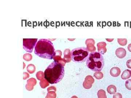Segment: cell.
I'll return each mask as SVG.
<instances>
[{
    "label": "cell",
    "instance_id": "23",
    "mask_svg": "<svg viewBox=\"0 0 131 98\" xmlns=\"http://www.w3.org/2000/svg\"><path fill=\"white\" fill-rule=\"evenodd\" d=\"M128 50L130 51V52H131V44H129L128 45Z\"/></svg>",
    "mask_w": 131,
    "mask_h": 98
},
{
    "label": "cell",
    "instance_id": "16",
    "mask_svg": "<svg viewBox=\"0 0 131 98\" xmlns=\"http://www.w3.org/2000/svg\"><path fill=\"white\" fill-rule=\"evenodd\" d=\"M94 76L97 79H101L104 77V74L102 72H97L94 73Z\"/></svg>",
    "mask_w": 131,
    "mask_h": 98
},
{
    "label": "cell",
    "instance_id": "4",
    "mask_svg": "<svg viewBox=\"0 0 131 98\" xmlns=\"http://www.w3.org/2000/svg\"><path fill=\"white\" fill-rule=\"evenodd\" d=\"M70 53L71 60L77 63H82L87 61L90 54L87 48L84 47L73 49Z\"/></svg>",
    "mask_w": 131,
    "mask_h": 98
},
{
    "label": "cell",
    "instance_id": "14",
    "mask_svg": "<svg viewBox=\"0 0 131 98\" xmlns=\"http://www.w3.org/2000/svg\"><path fill=\"white\" fill-rule=\"evenodd\" d=\"M97 95L98 98H107L105 91L102 89H101L98 91Z\"/></svg>",
    "mask_w": 131,
    "mask_h": 98
},
{
    "label": "cell",
    "instance_id": "15",
    "mask_svg": "<svg viewBox=\"0 0 131 98\" xmlns=\"http://www.w3.org/2000/svg\"><path fill=\"white\" fill-rule=\"evenodd\" d=\"M55 91H50L48 92L45 98H56L57 94Z\"/></svg>",
    "mask_w": 131,
    "mask_h": 98
},
{
    "label": "cell",
    "instance_id": "22",
    "mask_svg": "<svg viewBox=\"0 0 131 98\" xmlns=\"http://www.w3.org/2000/svg\"><path fill=\"white\" fill-rule=\"evenodd\" d=\"M127 65L128 68L129 69H131V59L127 61Z\"/></svg>",
    "mask_w": 131,
    "mask_h": 98
},
{
    "label": "cell",
    "instance_id": "12",
    "mask_svg": "<svg viewBox=\"0 0 131 98\" xmlns=\"http://www.w3.org/2000/svg\"><path fill=\"white\" fill-rule=\"evenodd\" d=\"M131 76V71L129 69H126L122 73L121 78L123 80H127Z\"/></svg>",
    "mask_w": 131,
    "mask_h": 98
},
{
    "label": "cell",
    "instance_id": "7",
    "mask_svg": "<svg viewBox=\"0 0 131 98\" xmlns=\"http://www.w3.org/2000/svg\"><path fill=\"white\" fill-rule=\"evenodd\" d=\"M107 44L105 42H99L97 44L98 52L102 54H104L107 52L106 46Z\"/></svg>",
    "mask_w": 131,
    "mask_h": 98
},
{
    "label": "cell",
    "instance_id": "2",
    "mask_svg": "<svg viewBox=\"0 0 131 98\" xmlns=\"http://www.w3.org/2000/svg\"><path fill=\"white\" fill-rule=\"evenodd\" d=\"M34 53L41 58L51 59L56 54L54 45L50 40L41 39L37 42L35 46Z\"/></svg>",
    "mask_w": 131,
    "mask_h": 98
},
{
    "label": "cell",
    "instance_id": "11",
    "mask_svg": "<svg viewBox=\"0 0 131 98\" xmlns=\"http://www.w3.org/2000/svg\"><path fill=\"white\" fill-rule=\"evenodd\" d=\"M121 71L118 67H115L112 68L110 70V74L114 77H117L120 75Z\"/></svg>",
    "mask_w": 131,
    "mask_h": 98
},
{
    "label": "cell",
    "instance_id": "10",
    "mask_svg": "<svg viewBox=\"0 0 131 98\" xmlns=\"http://www.w3.org/2000/svg\"><path fill=\"white\" fill-rule=\"evenodd\" d=\"M36 84V81L34 79H30L28 80L27 84L26 86V89L28 91H31L34 89V86Z\"/></svg>",
    "mask_w": 131,
    "mask_h": 98
},
{
    "label": "cell",
    "instance_id": "13",
    "mask_svg": "<svg viewBox=\"0 0 131 98\" xmlns=\"http://www.w3.org/2000/svg\"><path fill=\"white\" fill-rule=\"evenodd\" d=\"M107 91L108 93L111 95L115 94L117 91L116 87L113 85H109L107 88Z\"/></svg>",
    "mask_w": 131,
    "mask_h": 98
},
{
    "label": "cell",
    "instance_id": "9",
    "mask_svg": "<svg viewBox=\"0 0 131 98\" xmlns=\"http://www.w3.org/2000/svg\"><path fill=\"white\" fill-rule=\"evenodd\" d=\"M86 42L90 43L89 45H87V49L89 52H95L96 48L94 46V44H95V41L94 40L92 39H88L86 40Z\"/></svg>",
    "mask_w": 131,
    "mask_h": 98
},
{
    "label": "cell",
    "instance_id": "19",
    "mask_svg": "<svg viewBox=\"0 0 131 98\" xmlns=\"http://www.w3.org/2000/svg\"><path fill=\"white\" fill-rule=\"evenodd\" d=\"M125 87L129 90H131V79L128 80L125 82Z\"/></svg>",
    "mask_w": 131,
    "mask_h": 98
},
{
    "label": "cell",
    "instance_id": "6",
    "mask_svg": "<svg viewBox=\"0 0 131 98\" xmlns=\"http://www.w3.org/2000/svg\"><path fill=\"white\" fill-rule=\"evenodd\" d=\"M95 80L92 76H87L85 79V81L83 83V87L85 89H90L92 88L93 84Z\"/></svg>",
    "mask_w": 131,
    "mask_h": 98
},
{
    "label": "cell",
    "instance_id": "17",
    "mask_svg": "<svg viewBox=\"0 0 131 98\" xmlns=\"http://www.w3.org/2000/svg\"><path fill=\"white\" fill-rule=\"evenodd\" d=\"M117 40L118 44L121 46H124L127 45L128 40L127 39H118Z\"/></svg>",
    "mask_w": 131,
    "mask_h": 98
},
{
    "label": "cell",
    "instance_id": "18",
    "mask_svg": "<svg viewBox=\"0 0 131 98\" xmlns=\"http://www.w3.org/2000/svg\"><path fill=\"white\" fill-rule=\"evenodd\" d=\"M40 85L41 88H45L49 85L48 83L46 80H44L43 81H41L40 83Z\"/></svg>",
    "mask_w": 131,
    "mask_h": 98
},
{
    "label": "cell",
    "instance_id": "5",
    "mask_svg": "<svg viewBox=\"0 0 131 98\" xmlns=\"http://www.w3.org/2000/svg\"><path fill=\"white\" fill-rule=\"evenodd\" d=\"M37 39H23V48L28 52L31 53L36 43Z\"/></svg>",
    "mask_w": 131,
    "mask_h": 98
},
{
    "label": "cell",
    "instance_id": "3",
    "mask_svg": "<svg viewBox=\"0 0 131 98\" xmlns=\"http://www.w3.org/2000/svg\"><path fill=\"white\" fill-rule=\"evenodd\" d=\"M86 64L87 67L92 71L96 72L100 71L104 66V57L98 52H92L89 55Z\"/></svg>",
    "mask_w": 131,
    "mask_h": 98
},
{
    "label": "cell",
    "instance_id": "20",
    "mask_svg": "<svg viewBox=\"0 0 131 98\" xmlns=\"http://www.w3.org/2000/svg\"><path fill=\"white\" fill-rule=\"evenodd\" d=\"M113 98H122V96L121 94L117 93L113 96Z\"/></svg>",
    "mask_w": 131,
    "mask_h": 98
},
{
    "label": "cell",
    "instance_id": "21",
    "mask_svg": "<svg viewBox=\"0 0 131 98\" xmlns=\"http://www.w3.org/2000/svg\"><path fill=\"white\" fill-rule=\"evenodd\" d=\"M47 92L50 91H55L56 92L57 91L56 88L54 87V86H51L50 87L48 88L47 89Z\"/></svg>",
    "mask_w": 131,
    "mask_h": 98
},
{
    "label": "cell",
    "instance_id": "24",
    "mask_svg": "<svg viewBox=\"0 0 131 98\" xmlns=\"http://www.w3.org/2000/svg\"><path fill=\"white\" fill-rule=\"evenodd\" d=\"M71 98H78L77 96H73V97H71Z\"/></svg>",
    "mask_w": 131,
    "mask_h": 98
},
{
    "label": "cell",
    "instance_id": "1",
    "mask_svg": "<svg viewBox=\"0 0 131 98\" xmlns=\"http://www.w3.org/2000/svg\"><path fill=\"white\" fill-rule=\"evenodd\" d=\"M45 79L50 84L59 83L65 75L64 66L57 61L52 62L44 72Z\"/></svg>",
    "mask_w": 131,
    "mask_h": 98
},
{
    "label": "cell",
    "instance_id": "8",
    "mask_svg": "<svg viewBox=\"0 0 131 98\" xmlns=\"http://www.w3.org/2000/svg\"><path fill=\"white\" fill-rule=\"evenodd\" d=\"M116 54L119 58H124L127 55V51L124 48H118L116 50Z\"/></svg>",
    "mask_w": 131,
    "mask_h": 98
}]
</instances>
